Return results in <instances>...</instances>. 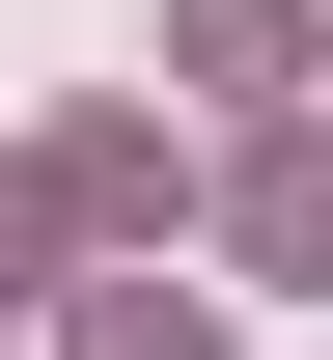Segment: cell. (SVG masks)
Returning a JSON list of instances; mask_svg holds the SVG:
<instances>
[{"instance_id":"4","label":"cell","mask_w":333,"mask_h":360,"mask_svg":"<svg viewBox=\"0 0 333 360\" xmlns=\"http://www.w3.org/2000/svg\"><path fill=\"white\" fill-rule=\"evenodd\" d=\"M56 222H84V194H56V167H0V305H28V250H56Z\"/></svg>"},{"instance_id":"3","label":"cell","mask_w":333,"mask_h":360,"mask_svg":"<svg viewBox=\"0 0 333 360\" xmlns=\"http://www.w3.org/2000/svg\"><path fill=\"white\" fill-rule=\"evenodd\" d=\"M84 360H222V305H167V277H111V305H84Z\"/></svg>"},{"instance_id":"1","label":"cell","mask_w":333,"mask_h":360,"mask_svg":"<svg viewBox=\"0 0 333 360\" xmlns=\"http://www.w3.org/2000/svg\"><path fill=\"white\" fill-rule=\"evenodd\" d=\"M250 277H333V139H250Z\"/></svg>"},{"instance_id":"2","label":"cell","mask_w":333,"mask_h":360,"mask_svg":"<svg viewBox=\"0 0 333 360\" xmlns=\"http://www.w3.org/2000/svg\"><path fill=\"white\" fill-rule=\"evenodd\" d=\"M167 56L194 84H306V0H167Z\"/></svg>"}]
</instances>
